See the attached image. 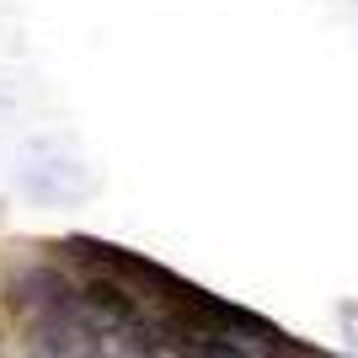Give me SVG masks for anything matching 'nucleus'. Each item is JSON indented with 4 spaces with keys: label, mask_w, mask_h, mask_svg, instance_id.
<instances>
[{
    "label": "nucleus",
    "mask_w": 358,
    "mask_h": 358,
    "mask_svg": "<svg viewBox=\"0 0 358 358\" xmlns=\"http://www.w3.org/2000/svg\"><path fill=\"white\" fill-rule=\"evenodd\" d=\"M16 299H22L27 310H43V315H54V310H80V305H75V294L54 278V273H22V278H16Z\"/></svg>",
    "instance_id": "obj_1"
}]
</instances>
